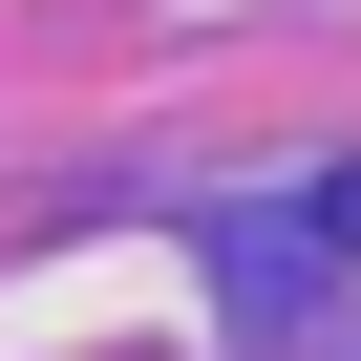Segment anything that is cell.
I'll use <instances>...</instances> for the list:
<instances>
[{
	"label": "cell",
	"instance_id": "cell-1",
	"mask_svg": "<svg viewBox=\"0 0 361 361\" xmlns=\"http://www.w3.org/2000/svg\"><path fill=\"white\" fill-rule=\"evenodd\" d=\"M340 234H361V170H340Z\"/></svg>",
	"mask_w": 361,
	"mask_h": 361
}]
</instances>
